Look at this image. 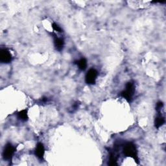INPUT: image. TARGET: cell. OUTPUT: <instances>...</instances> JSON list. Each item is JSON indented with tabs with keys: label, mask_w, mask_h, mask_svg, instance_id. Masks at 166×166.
I'll use <instances>...</instances> for the list:
<instances>
[{
	"label": "cell",
	"mask_w": 166,
	"mask_h": 166,
	"mask_svg": "<svg viewBox=\"0 0 166 166\" xmlns=\"http://www.w3.org/2000/svg\"><path fill=\"white\" fill-rule=\"evenodd\" d=\"M163 106V104L162 102H158L157 104V106H156V109H157V111H159L161 110V109L162 108Z\"/></svg>",
	"instance_id": "13"
},
{
	"label": "cell",
	"mask_w": 166,
	"mask_h": 166,
	"mask_svg": "<svg viewBox=\"0 0 166 166\" xmlns=\"http://www.w3.org/2000/svg\"><path fill=\"white\" fill-rule=\"evenodd\" d=\"M123 153L125 157L133 158L136 163H139L138 150L136 146L132 142H126L123 145Z\"/></svg>",
	"instance_id": "1"
},
{
	"label": "cell",
	"mask_w": 166,
	"mask_h": 166,
	"mask_svg": "<svg viewBox=\"0 0 166 166\" xmlns=\"http://www.w3.org/2000/svg\"><path fill=\"white\" fill-rule=\"evenodd\" d=\"M17 116L19 120H21L24 121H27L28 118H29L27 110L24 109V110H22L21 111L18 112V113L17 114Z\"/></svg>",
	"instance_id": "10"
},
{
	"label": "cell",
	"mask_w": 166,
	"mask_h": 166,
	"mask_svg": "<svg viewBox=\"0 0 166 166\" xmlns=\"http://www.w3.org/2000/svg\"><path fill=\"white\" fill-rule=\"evenodd\" d=\"M12 55L7 49H2L0 51V61L3 64H8L12 61Z\"/></svg>",
	"instance_id": "5"
},
{
	"label": "cell",
	"mask_w": 166,
	"mask_h": 166,
	"mask_svg": "<svg viewBox=\"0 0 166 166\" xmlns=\"http://www.w3.org/2000/svg\"><path fill=\"white\" fill-rule=\"evenodd\" d=\"M97 75H98V72L97 71L94 69V68H91L88 71L86 77H85V81L88 84H94L96 81V79Z\"/></svg>",
	"instance_id": "4"
},
{
	"label": "cell",
	"mask_w": 166,
	"mask_h": 166,
	"mask_svg": "<svg viewBox=\"0 0 166 166\" xmlns=\"http://www.w3.org/2000/svg\"><path fill=\"white\" fill-rule=\"evenodd\" d=\"M117 160H118V158H117L114 152H111L110 154V158L108 164L110 165H117Z\"/></svg>",
	"instance_id": "11"
},
{
	"label": "cell",
	"mask_w": 166,
	"mask_h": 166,
	"mask_svg": "<svg viewBox=\"0 0 166 166\" xmlns=\"http://www.w3.org/2000/svg\"><path fill=\"white\" fill-rule=\"evenodd\" d=\"M54 46L56 50L58 51H61L64 46V40L62 38L55 37L54 38Z\"/></svg>",
	"instance_id": "7"
},
{
	"label": "cell",
	"mask_w": 166,
	"mask_h": 166,
	"mask_svg": "<svg viewBox=\"0 0 166 166\" xmlns=\"http://www.w3.org/2000/svg\"><path fill=\"white\" fill-rule=\"evenodd\" d=\"M35 154L40 160H43L45 154V148L43 143H38L35 150Z\"/></svg>",
	"instance_id": "6"
},
{
	"label": "cell",
	"mask_w": 166,
	"mask_h": 166,
	"mask_svg": "<svg viewBox=\"0 0 166 166\" xmlns=\"http://www.w3.org/2000/svg\"><path fill=\"white\" fill-rule=\"evenodd\" d=\"M165 123V118L162 115H158L154 120V126L156 128L159 129Z\"/></svg>",
	"instance_id": "8"
},
{
	"label": "cell",
	"mask_w": 166,
	"mask_h": 166,
	"mask_svg": "<svg viewBox=\"0 0 166 166\" xmlns=\"http://www.w3.org/2000/svg\"><path fill=\"white\" fill-rule=\"evenodd\" d=\"M135 92V86L133 83L129 82L126 84L125 90L121 92V96L125 99L129 103L132 102Z\"/></svg>",
	"instance_id": "2"
},
{
	"label": "cell",
	"mask_w": 166,
	"mask_h": 166,
	"mask_svg": "<svg viewBox=\"0 0 166 166\" xmlns=\"http://www.w3.org/2000/svg\"><path fill=\"white\" fill-rule=\"evenodd\" d=\"M52 27L54 29L55 31L58 32V33H62V29L60 27V26H58V25H57L55 23H53L52 24Z\"/></svg>",
	"instance_id": "12"
},
{
	"label": "cell",
	"mask_w": 166,
	"mask_h": 166,
	"mask_svg": "<svg viewBox=\"0 0 166 166\" xmlns=\"http://www.w3.org/2000/svg\"><path fill=\"white\" fill-rule=\"evenodd\" d=\"M75 64H76L78 67H79V69L82 71L85 70L87 67V61L84 58H82L80 60L75 62Z\"/></svg>",
	"instance_id": "9"
},
{
	"label": "cell",
	"mask_w": 166,
	"mask_h": 166,
	"mask_svg": "<svg viewBox=\"0 0 166 166\" xmlns=\"http://www.w3.org/2000/svg\"><path fill=\"white\" fill-rule=\"evenodd\" d=\"M15 152H16L15 147H14L11 143H7L5 145L2 154L3 159L6 161L11 160Z\"/></svg>",
	"instance_id": "3"
}]
</instances>
